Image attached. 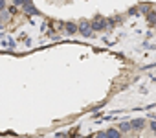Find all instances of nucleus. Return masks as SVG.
Listing matches in <instances>:
<instances>
[{
    "label": "nucleus",
    "instance_id": "obj_1",
    "mask_svg": "<svg viewBox=\"0 0 156 138\" xmlns=\"http://www.w3.org/2000/svg\"><path fill=\"white\" fill-rule=\"evenodd\" d=\"M105 28H107V20H105V19H99V17H98V19L92 22V31H103Z\"/></svg>",
    "mask_w": 156,
    "mask_h": 138
},
{
    "label": "nucleus",
    "instance_id": "obj_2",
    "mask_svg": "<svg viewBox=\"0 0 156 138\" xmlns=\"http://www.w3.org/2000/svg\"><path fill=\"white\" fill-rule=\"evenodd\" d=\"M79 31L85 35V37H90L94 31H92V24L90 22H83V24H79Z\"/></svg>",
    "mask_w": 156,
    "mask_h": 138
},
{
    "label": "nucleus",
    "instance_id": "obj_3",
    "mask_svg": "<svg viewBox=\"0 0 156 138\" xmlns=\"http://www.w3.org/2000/svg\"><path fill=\"white\" fill-rule=\"evenodd\" d=\"M130 127L138 131V129L145 127V120H143V118H136V120H132V122H130Z\"/></svg>",
    "mask_w": 156,
    "mask_h": 138
},
{
    "label": "nucleus",
    "instance_id": "obj_4",
    "mask_svg": "<svg viewBox=\"0 0 156 138\" xmlns=\"http://www.w3.org/2000/svg\"><path fill=\"white\" fill-rule=\"evenodd\" d=\"M107 136H108V138H121V131L112 127V129H108V131H107Z\"/></svg>",
    "mask_w": 156,
    "mask_h": 138
},
{
    "label": "nucleus",
    "instance_id": "obj_5",
    "mask_svg": "<svg viewBox=\"0 0 156 138\" xmlns=\"http://www.w3.org/2000/svg\"><path fill=\"white\" fill-rule=\"evenodd\" d=\"M24 11H26V13H30V15H37V9L31 6V0H28V2L24 4Z\"/></svg>",
    "mask_w": 156,
    "mask_h": 138
},
{
    "label": "nucleus",
    "instance_id": "obj_6",
    "mask_svg": "<svg viewBox=\"0 0 156 138\" xmlns=\"http://www.w3.org/2000/svg\"><path fill=\"white\" fill-rule=\"evenodd\" d=\"M66 31H68L70 35H73L75 31H79V26H75L73 22H68V24H66Z\"/></svg>",
    "mask_w": 156,
    "mask_h": 138
},
{
    "label": "nucleus",
    "instance_id": "obj_7",
    "mask_svg": "<svg viewBox=\"0 0 156 138\" xmlns=\"http://www.w3.org/2000/svg\"><path fill=\"white\" fill-rule=\"evenodd\" d=\"M121 133H129L132 127H130V122H123V123H119V127H118Z\"/></svg>",
    "mask_w": 156,
    "mask_h": 138
},
{
    "label": "nucleus",
    "instance_id": "obj_8",
    "mask_svg": "<svg viewBox=\"0 0 156 138\" xmlns=\"http://www.w3.org/2000/svg\"><path fill=\"white\" fill-rule=\"evenodd\" d=\"M149 20H151V22L156 26V13H151V15H149Z\"/></svg>",
    "mask_w": 156,
    "mask_h": 138
},
{
    "label": "nucleus",
    "instance_id": "obj_9",
    "mask_svg": "<svg viewBox=\"0 0 156 138\" xmlns=\"http://www.w3.org/2000/svg\"><path fill=\"white\" fill-rule=\"evenodd\" d=\"M151 129H152V133L156 134V120H154V122H151Z\"/></svg>",
    "mask_w": 156,
    "mask_h": 138
},
{
    "label": "nucleus",
    "instance_id": "obj_10",
    "mask_svg": "<svg viewBox=\"0 0 156 138\" xmlns=\"http://www.w3.org/2000/svg\"><path fill=\"white\" fill-rule=\"evenodd\" d=\"M96 138H108V136H107V133H98Z\"/></svg>",
    "mask_w": 156,
    "mask_h": 138
},
{
    "label": "nucleus",
    "instance_id": "obj_11",
    "mask_svg": "<svg viewBox=\"0 0 156 138\" xmlns=\"http://www.w3.org/2000/svg\"><path fill=\"white\" fill-rule=\"evenodd\" d=\"M4 8V0H0V9H2Z\"/></svg>",
    "mask_w": 156,
    "mask_h": 138
}]
</instances>
